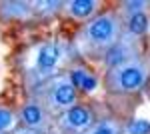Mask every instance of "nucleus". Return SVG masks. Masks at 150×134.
Listing matches in <instances>:
<instances>
[{"label": "nucleus", "instance_id": "nucleus-1", "mask_svg": "<svg viewBox=\"0 0 150 134\" xmlns=\"http://www.w3.org/2000/svg\"><path fill=\"white\" fill-rule=\"evenodd\" d=\"M124 24L118 10H104L90 22L82 24L74 36L72 46L78 54L102 60V56L120 40Z\"/></svg>", "mask_w": 150, "mask_h": 134}, {"label": "nucleus", "instance_id": "nucleus-2", "mask_svg": "<svg viewBox=\"0 0 150 134\" xmlns=\"http://www.w3.org/2000/svg\"><path fill=\"white\" fill-rule=\"evenodd\" d=\"M72 50H74V46L68 44L66 40H60V38L42 40L30 52V58H28L30 62H28V68H26V74L32 78V82L36 86L54 78L70 62Z\"/></svg>", "mask_w": 150, "mask_h": 134}, {"label": "nucleus", "instance_id": "nucleus-3", "mask_svg": "<svg viewBox=\"0 0 150 134\" xmlns=\"http://www.w3.org/2000/svg\"><path fill=\"white\" fill-rule=\"evenodd\" d=\"M150 80V58L140 56L126 64L106 70L102 76V86L110 94L116 96H130L136 94L148 84Z\"/></svg>", "mask_w": 150, "mask_h": 134}, {"label": "nucleus", "instance_id": "nucleus-4", "mask_svg": "<svg viewBox=\"0 0 150 134\" xmlns=\"http://www.w3.org/2000/svg\"><path fill=\"white\" fill-rule=\"evenodd\" d=\"M36 88L38 90H36L34 96L46 106L52 116H58V114L66 112L68 108L76 106L80 102L78 100V90L74 88V84L66 72H60L54 78L38 84Z\"/></svg>", "mask_w": 150, "mask_h": 134}, {"label": "nucleus", "instance_id": "nucleus-5", "mask_svg": "<svg viewBox=\"0 0 150 134\" xmlns=\"http://www.w3.org/2000/svg\"><path fill=\"white\" fill-rule=\"evenodd\" d=\"M94 122H96V114L90 108V104L84 102H78L76 106L58 114L54 120L56 130H60L62 134H86Z\"/></svg>", "mask_w": 150, "mask_h": 134}, {"label": "nucleus", "instance_id": "nucleus-6", "mask_svg": "<svg viewBox=\"0 0 150 134\" xmlns=\"http://www.w3.org/2000/svg\"><path fill=\"white\" fill-rule=\"evenodd\" d=\"M140 56H142V38L132 36L128 32H122L120 40L102 56L100 62H102V68L106 72V70H112L120 64H126L130 60H136Z\"/></svg>", "mask_w": 150, "mask_h": 134}, {"label": "nucleus", "instance_id": "nucleus-7", "mask_svg": "<svg viewBox=\"0 0 150 134\" xmlns=\"http://www.w3.org/2000/svg\"><path fill=\"white\" fill-rule=\"evenodd\" d=\"M18 120L22 124V128L28 130H36L40 134H48L52 130V114L48 108L38 100L36 96H30L20 104L18 108Z\"/></svg>", "mask_w": 150, "mask_h": 134}, {"label": "nucleus", "instance_id": "nucleus-8", "mask_svg": "<svg viewBox=\"0 0 150 134\" xmlns=\"http://www.w3.org/2000/svg\"><path fill=\"white\" fill-rule=\"evenodd\" d=\"M66 74L70 76L74 88L78 90V94L90 96V94H96L102 88V78L96 72H92L90 68H86L84 64H70Z\"/></svg>", "mask_w": 150, "mask_h": 134}, {"label": "nucleus", "instance_id": "nucleus-9", "mask_svg": "<svg viewBox=\"0 0 150 134\" xmlns=\"http://www.w3.org/2000/svg\"><path fill=\"white\" fill-rule=\"evenodd\" d=\"M34 18V6L28 0H2L0 2V20L2 22H30Z\"/></svg>", "mask_w": 150, "mask_h": 134}, {"label": "nucleus", "instance_id": "nucleus-10", "mask_svg": "<svg viewBox=\"0 0 150 134\" xmlns=\"http://www.w3.org/2000/svg\"><path fill=\"white\" fill-rule=\"evenodd\" d=\"M100 8H102L100 0H66L62 12L70 20H74L78 24H86L90 22L94 16L100 14Z\"/></svg>", "mask_w": 150, "mask_h": 134}, {"label": "nucleus", "instance_id": "nucleus-11", "mask_svg": "<svg viewBox=\"0 0 150 134\" xmlns=\"http://www.w3.org/2000/svg\"><path fill=\"white\" fill-rule=\"evenodd\" d=\"M122 24H124V32L142 38L150 28V14L148 12H138V14L126 16V18H122Z\"/></svg>", "mask_w": 150, "mask_h": 134}, {"label": "nucleus", "instance_id": "nucleus-12", "mask_svg": "<svg viewBox=\"0 0 150 134\" xmlns=\"http://www.w3.org/2000/svg\"><path fill=\"white\" fill-rule=\"evenodd\" d=\"M86 134H124V124L114 116H102L96 118Z\"/></svg>", "mask_w": 150, "mask_h": 134}, {"label": "nucleus", "instance_id": "nucleus-13", "mask_svg": "<svg viewBox=\"0 0 150 134\" xmlns=\"http://www.w3.org/2000/svg\"><path fill=\"white\" fill-rule=\"evenodd\" d=\"M20 126L18 112L12 110L10 106L0 104V134H14Z\"/></svg>", "mask_w": 150, "mask_h": 134}, {"label": "nucleus", "instance_id": "nucleus-14", "mask_svg": "<svg viewBox=\"0 0 150 134\" xmlns=\"http://www.w3.org/2000/svg\"><path fill=\"white\" fill-rule=\"evenodd\" d=\"M118 14L120 18H126L132 14H138V12H148L150 10V2L148 0H124L118 4Z\"/></svg>", "mask_w": 150, "mask_h": 134}, {"label": "nucleus", "instance_id": "nucleus-15", "mask_svg": "<svg viewBox=\"0 0 150 134\" xmlns=\"http://www.w3.org/2000/svg\"><path fill=\"white\" fill-rule=\"evenodd\" d=\"M36 16H54L58 12H62L64 2L60 0H46V2H32Z\"/></svg>", "mask_w": 150, "mask_h": 134}, {"label": "nucleus", "instance_id": "nucleus-16", "mask_svg": "<svg viewBox=\"0 0 150 134\" xmlns=\"http://www.w3.org/2000/svg\"><path fill=\"white\" fill-rule=\"evenodd\" d=\"M124 134H150V118H132L124 124Z\"/></svg>", "mask_w": 150, "mask_h": 134}, {"label": "nucleus", "instance_id": "nucleus-17", "mask_svg": "<svg viewBox=\"0 0 150 134\" xmlns=\"http://www.w3.org/2000/svg\"><path fill=\"white\" fill-rule=\"evenodd\" d=\"M14 134H40V132H36V130H28V128H18Z\"/></svg>", "mask_w": 150, "mask_h": 134}, {"label": "nucleus", "instance_id": "nucleus-18", "mask_svg": "<svg viewBox=\"0 0 150 134\" xmlns=\"http://www.w3.org/2000/svg\"><path fill=\"white\" fill-rule=\"evenodd\" d=\"M48 134H62V132H60V130H56V128H52V130H50Z\"/></svg>", "mask_w": 150, "mask_h": 134}]
</instances>
